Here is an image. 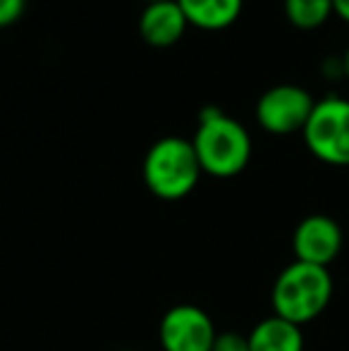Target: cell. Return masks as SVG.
Here are the masks:
<instances>
[{
	"instance_id": "cell-4",
	"label": "cell",
	"mask_w": 349,
	"mask_h": 351,
	"mask_svg": "<svg viewBox=\"0 0 349 351\" xmlns=\"http://www.w3.org/2000/svg\"><path fill=\"white\" fill-rule=\"evenodd\" d=\"M304 143L326 165L349 167V101L330 96L316 101L304 127Z\"/></svg>"
},
{
	"instance_id": "cell-9",
	"label": "cell",
	"mask_w": 349,
	"mask_h": 351,
	"mask_svg": "<svg viewBox=\"0 0 349 351\" xmlns=\"http://www.w3.org/2000/svg\"><path fill=\"white\" fill-rule=\"evenodd\" d=\"M247 337L249 351H304L302 328L280 315L261 320Z\"/></svg>"
},
{
	"instance_id": "cell-1",
	"label": "cell",
	"mask_w": 349,
	"mask_h": 351,
	"mask_svg": "<svg viewBox=\"0 0 349 351\" xmlns=\"http://www.w3.org/2000/svg\"><path fill=\"white\" fill-rule=\"evenodd\" d=\"M194 151L201 170L218 180L237 177L252 160V136L237 120L225 115L220 108H204L199 115Z\"/></svg>"
},
{
	"instance_id": "cell-7",
	"label": "cell",
	"mask_w": 349,
	"mask_h": 351,
	"mask_svg": "<svg viewBox=\"0 0 349 351\" xmlns=\"http://www.w3.org/2000/svg\"><path fill=\"white\" fill-rule=\"evenodd\" d=\"M342 244H345L342 227L330 215H321V213L306 215L294 227V234H292L294 261H304V263L328 268L340 256Z\"/></svg>"
},
{
	"instance_id": "cell-14",
	"label": "cell",
	"mask_w": 349,
	"mask_h": 351,
	"mask_svg": "<svg viewBox=\"0 0 349 351\" xmlns=\"http://www.w3.org/2000/svg\"><path fill=\"white\" fill-rule=\"evenodd\" d=\"M333 12L349 24V0H333Z\"/></svg>"
},
{
	"instance_id": "cell-10",
	"label": "cell",
	"mask_w": 349,
	"mask_h": 351,
	"mask_svg": "<svg viewBox=\"0 0 349 351\" xmlns=\"http://www.w3.org/2000/svg\"><path fill=\"white\" fill-rule=\"evenodd\" d=\"M186 22L206 32L228 29L242 14L244 0H177Z\"/></svg>"
},
{
	"instance_id": "cell-5",
	"label": "cell",
	"mask_w": 349,
	"mask_h": 351,
	"mask_svg": "<svg viewBox=\"0 0 349 351\" xmlns=\"http://www.w3.org/2000/svg\"><path fill=\"white\" fill-rule=\"evenodd\" d=\"M313 106L316 101L306 88L294 86V84H280V86L268 88L258 98L256 122L268 134L287 136L294 132H304Z\"/></svg>"
},
{
	"instance_id": "cell-2",
	"label": "cell",
	"mask_w": 349,
	"mask_h": 351,
	"mask_svg": "<svg viewBox=\"0 0 349 351\" xmlns=\"http://www.w3.org/2000/svg\"><path fill=\"white\" fill-rule=\"evenodd\" d=\"M333 275L328 268L294 261L280 270L270 291L273 315L294 325H306L328 308L333 299Z\"/></svg>"
},
{
	"instance_id": "cell-13",
	"label": "cell",
	"mask_w": 349,
	"mask_h": 351,
	"mask_svg": "<svg viewBox=\"0 0 349 351\" xmlns=\"http://www.w3.org/2000/svg\"><path fill=\"white\" fill-rule=\"evenodd\" d=\"M27 0H0V29L14 24L24 14Z\"/></svg>"
},
{
	"instance_id": "cell-3",
	"label": "cell",
	"mask_w": 349,
	"mask_h": 351,
	"mask_svg": "<svg viewBox=\"0 0 349 351\" xmlns=\"http://www.w3.org/2000/svg\"><path fill=\"white\" fill-rule=\"evenodd\" d=\"M141 175L149 191L160 201H180L194 191L204 170L194 143L182 136H165L149 148Z\"/></svg>"
},
{
	"instance_id": "cell-6",
	"label": "cell",
	"mask_w": 349,
	"mask_h": 351,
	"mask_svg": "<svg viewBox=\"0 0 349 351\" xmlns=\"http://www.w3.org/2000/svg\"><path fill=\"white\" fill-rule=\"evenodd\" d=\"M210 315L191 304H180L165 311L158 325V342L163 351H210L215 342Z\"/></svg>"
},
{
	"instance_id": "cell-11",
	"label": "cell",
	"mask_w": 349,
	"mask_h": 351,
	"mask_svg": "<svg viewBox=\"0 0 349 351\" xmlns=\"http://www.w3.org/2000/svg\"><path fill=\"white\" fill-rule=\"evenodd\" d=\"M333 0H285V17L302 32L318 29L330 19Z\"/></svg>"
},
{
	"instance_id": "cell-8",
	"label": "cell",
	"mask_w": 349,
	"mask_h": 351,
	"mask_svg": "<svg viewBox=\"0 0 349 351\" xmlns=\"http://www.w3.org/2000/svg\"><path fill=\"white\" fill-rule=\"evenodd\" d=\"M186 22L184 12L177 5V0H160V3H149L141 12L139 19V34L149 46L154 48H168L175 46L184 36Z\"/></svg>"
},
{
	"instance_id": "cell-16",
	"label": "cell",
	"mask_w": 349,
	"mask_h": 351,
	"mask_svg": "<svg viewBox=\"0 0 349 351\" xmlns=\"http://www.w3.org/2000/svg\"><path fill=\"white\" fill-rule=\"evenodd\" d=\"M144 3L149 5V3H160V0H144Z\"/></svg>"
},
{
	"instance_id": "cell-12",
	"label": "cell",
	"mask_w": 349,
	"mask_h": 351,
	"mask_svg": "<svg viewBox=\"0 0 349 351\" xmlns=\"http://www.w3.org/2000/svg\"><path fill=\"white\" fill-rule=\"evenodd\" d=\"M210 351H249V337L239 332H218Z\"/></svg>"
},
{
	"instance_id": "cell-15",
	"label": "cell",
	"mask_w": 349,
	"mask_h": 351,
	"mask_svg": "<svg viewBox=\"0 0 349 351\" xmlns=\"http://www.w3.org/2000/svg\"><path fill=\"white\" fill-rule=\"evenodd\" d=\"M342 72H345V77L349 79V48L345 51V56H342Z\"/></svg>"
},
{
	"instance_id": "cell-17",
	"label": "cell",
	"mask_w": 349,
	"mask_h": 351,
	"mask_svg": "<svg viewBox=\"0 0 349 351\" xmlns=\"http://www.w3.org/2000/svg\"><path fill=\"white\" fill-rule=\"evenodd\" d=\"M120 351H139V349H120Z\"/></svg>"
}]
</instances>
